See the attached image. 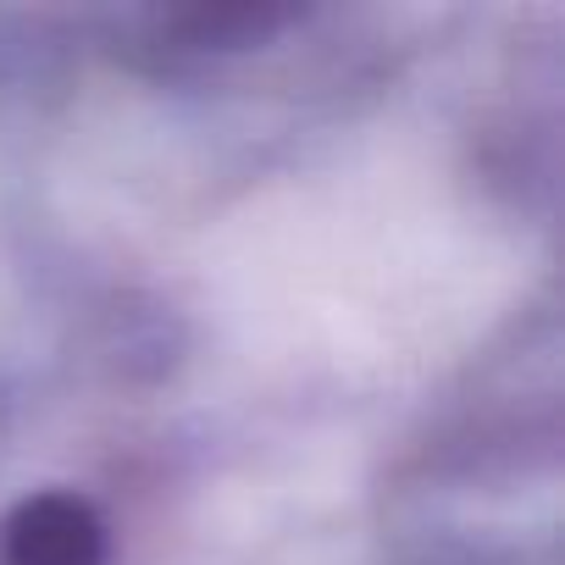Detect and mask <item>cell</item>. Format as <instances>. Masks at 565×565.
I'll list each match as a JSON object with an SVG mask.
<instances>
[{
    "instance_id": "1",
    "label": "cell",
    "mask_w": 565,
    "mask_h": 565,
    "mask_svg": "<svg viewBox=\"0 0 565 565\" xmlns=\"http://www.w3.org/2000/svg\"><path fill=\"white\" fill-rule=\"evenodd\" d=\"M12 565H106V526L78 493H34L7 521Z\"/></svg>"
}]
</instances>
